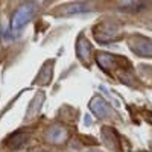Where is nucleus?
<instances>
[{"label":"nucleus","instance_id":"nucleus-1","mask_svg":"<svg viewBox=\"0 0 152 152\" xmlns=\"http://www.w3.org/2000/svg\"><path fill=\"white\" fill-rule=\"evenodd\" d=\"M34 14H35V5L34 3L28 2V3L20 5L18 9L11 17V26L9 28H11L12 34H14V35L20 34L24 29V26H26V24L32 20Z\"/></svg>","mask_w":152,"mask_h":152},{"label":"nucleus","instance_id":"nucleus-2","mask_svg":"<svg viewBox=\"0 0 152 152\" xmlns=\"http://www.w3.org/2000/svg\"><path fill=\"white\" fill-rule=\"evenodd\" d=\"M119 32H120L119 24L116 21L107 20V21L99 23L94 28V38L99 43H110L114 38L119 37Z\"/></svg>","mask_w":152,"mask_h":152},{"label":"nucleus","instance_id":"nucleus-3","mask_svg":"<svg viewBox=\"0 0 152 152\" xmlns=\"http://www.w3.org/2000/svg\"><path fill=\"white\" fill-rule=\"evenodd\" d=\"M128 46L138 56H152V40L143 35H132L128 38Z\"/></svg>","mask_w":152,"mask_h":152},{"label":"nucleus","instance_id":"nucleus-4","mask_svg":"<svg viewBox=\"0 0 152 152\" xmlns=\"http://www.w3.org/2000/svg\"><path fill=\"white\" fill-rule=\"evenodd\" d=\"M88 108H90V111L97 119H108L113 114V110H111L110 104L100 96H94L90 102H88Z\"/></svg>","mask_w":152,"mask_h":152},{"label":"nucleus","instance_id":"nucleus-5","mask_svg":"<svg viewBox=\"0 0 152 152\" xmlns=\"http://www.w3.org/2000/svg\"><path fill=\"white\" fill-rule=\"evenodd\" d=\"M91 11H93V5L90 2H75V3L59 6L56 9V12L61 15H79V14H88Z\"/></svg>","mask_w":152,"mask_h":152},{"label":"nucleus","instance_id":"nucleus-6","mask_svg":"<svg viewBox=\"0 0 152 152\" xmlns=\"http://www.w3.org/2000/svg\"><path fill=\"white\" fill-rule=\"evenodd\" d=\"M91 52H93L91 43L88 41L84 35H79L78 41H76V55H78V58L84 62V64H90Z\"/></svg>","mask_w":152,"mask_h":152},{"label":"nucleus","instance_id":"nucleus-7","mask_svg":"<svg viewBox=\"0 0 152 152\" xmlns=\"http://www.w3.org/2000/svg\"><path fill=\"white\" fill-rule=\"evenodd\" d=\"M148 5H149V0H119L117 2V9L123 11V12L135 14V12L143 11Z\"/></svg>","mask_w":152,"mask_h":152},{"label":"nucleus","instance_id":"nucleus-8","mask_svg":"<svg viewBox=\"0 0 152 152\" xmlns=\"http://www.w3.org/2000/svg\"><path fill=\"white\" fill-rule=\"evenodd\" d=\"M46 140L52 145H59L67 140V131L59 125H52L46 131Z\"/></svg>","mask_w":152,"mask_h":152},{"label":"nucleus","instance_id":"nucleus-9","mask_svg":"<svg viewBox=\"0 0 152 152\" xmlns=\"http://www.w3.org/2000/svg\"><path fill=\"white\" fill-rule=\"evenodd\" d=\"M29 142V134H24V132H18L9 137V140L6 142V145L12 149V151H17L26 146V143Z\"/></svg>","mask_w":152,"mask_h":152},{"label":"nucleus","instance_id":"nucleus-10","mask_svg":"<svg viewBox=\"0 0 152 152\" xmlns=\"http://www.w3.org/2000/svg\"><path fill=\"white\" fill-rule=\"evenodd\" d=\"M96 62L99 64V67L102 69V70L108 72L111 67L116 66V58H114L113 55H110V53L100 52V53H97V55H96Z\"/></svg>","mask_w":152,"mask_h":152},{"label":"nucleus","instance_id":"nucleus-11","mask_svg":"<svg viewBox=\"0 0 152 152\" xmlns=\"http://www.w3.org/2000/svg\"><path fill=\"white\" fill-rule=\"evenodd\" d=\"M50 79H52V62L47 61L46 66L41 69L40 72V78L37 79V82H40L41 85H47L50 82Z\"/></svg>","mask_w":152,"mask_h":152},{"label":"nucleus","instance_id":"nucleus-12","mask_svg":"<svg viewBox=\"0 0 152 152\" xmlns=\"http://www.w3.org/2000/svg\"><path fill=\"white\" fill-rule=\"evenodd\" d=\"M2 40H3L5 44H6V43H11L12 40H14V34H12L11 28L8 29V28L2 26Z\"/></svg>","mask_w":152,"mask_h":152},{"label":"nucleus","instance_id":"nucleus-13","mask_svg":"<svg viewBox=\"0 0 152 152\" xmlns=\"http://www.w3.org/2000/svg\"><path fill=\"white\" fill-rule=\"evenodd\" d=\"M87 152H100V151H94V149H91V151H87Z\"/></svg>","mask_w":152,"mask_h":152}]
</instances>
